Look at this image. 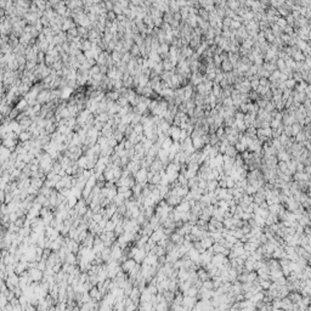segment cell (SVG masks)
<instances>
[{
    "label": "cell",
    "mask_w": 311,
    "mask_h": 311,
    "mask_svg": "<svg viewBox=\"0 0 311 311\" xmlns=\"http://www.w3.org/2000/svg\"><path fill=\"white\" fill-rule=\"evenodd\" d=\"M197 296H189V295H184V299H182V303L181 305L184 306V310H192L193 306L196 305L197 303Z\"/></svg>",
    "instance_id": "cell-1"
},
{
    "label": "cell",
    "mask_w": 311,
    "mask_h": 311,
    "mask_svg": "<svg viewBox=\"0 0 311 311\" xmlns=\"http://www.w3.org/2000/svg\"><path fill=\"white\" fill-rule=\"evenodd\" d=\"M190 209H191V207H190V203L187 202V201H185L184 198H182V201L177 204V205H175L174 207V210L175 212H177V213H185V212H190Z\"/></svg>",
    "instance_id": "cell-2"
},
{
    "label": "cell",
    "mask_w": 311,
    "mask_h": 311,
    "mask_svg": "<svg viewBox=\"0 0 311 311\" xmlns=\"http://www.w3.org/2000/svg\"><path fill=\"white\" fill-rule=\"evenodd\" d=\"M181 201H182V198L179 197V196H176V194H168V196L165 197V202H167L169 205H172V207L177 205Z\"/></svg>",
    "instance_id": "cell-3"
},
{
    "label": "cell",
    "mask_w": 311,
    "mask_h": 311,
    "mask_svg": "<svg viewBox=\"0 0 311 311\" xmlns=\"http://www.w3.org/2000/svg\"><path fill=\"white\" fill-rule=\"evenodd\" d=\"M165 234H164V232H163V227H162V225H160V227H158V229H156V230H153V232L151 233V236H150V238L153 241V242H158L160 238H163Z\"/></svg>",
    "instance_id": "cell-4"
},
{
    "label": "cell",
    "mask_w": 311,
    "mask_h": 311,
    "mask_svg": "<svg viewBox=\"0 0 311 311\" xmlns=\"http://www.w3.org/2000/svg\"><path fill=\"white\" fill-rule=\"evenodd\" d=\"M150 169H151L152 172H155V173H158L159 170L164 169V165H163V163L156 157L155 159H153V162L151 163V165H150Z\"/></svg>",
    "instance_id": "cell-5"
},
{
    "label": "cell",
    "mask_w": 311,
    "mask_h": 311,
    "mask_svg": "<svg viewBox=\"0 0 311 311\" xmlns=\"http://www.w3.org/2000/svg\"><path fill=\"white\" fill-rule=\"evenodd\" d=\"M169 239H170L173 243H175L176 246H179V244H181V243L184 242V236L180 234V233H177L176 231H173L172 234L169 236Z\"/></svg>",
    "instance_id": "cell-6"
},
{
    "label": "cell",
    "mask_w": 311,
    "mask_h": 311,
    "mask_svg": "<svg viewBox=\"0 0 311 311\" xmlns=\"http://www.w3.org/2000/svg\"><path fill=\"white\" fill-rule=\"evenodd\" d=\"M276 158H277V160H282V162H287V160H289L291 159V155L283 148V150H280V151H277V153H276Z\"/></svg>",
    "instance_id": "cell-7"
},
{
    "label": "cell",
    "mask_w": 311,
    "mask_h": 311,
    "mask_svg": "<svg viewBox=\"0 0 311 311\" xmlns=\"http://www.w3.org/2000/svg\"><path fill=\"white\" fill-rule=\"evenodd\" d=\"M192 139V146L194 147V150L197 151V150H202V147L205 145L204 143V141H203V139H202V136H198V137H191Z\"/></svg>",
    "instance_id": "cell-8"
},
{
    "label": "cell",
    "mask_w": 311,
    "mask_h": 311,
    "mask_svg": "<svg viewBox=\"0 0 311 311\" xmlns=\"http://www.w3.org/2000/svg\"><path fill=\"white\" fill-rule=\"evenodd\" d=\"M197 276H198V278H199L202 282L210 278V277H209V273H208V271H207L204 267H198V269H197Z\"/></svg>",
    "instance_id": "cell-9"
},
{
    "label": "cell",
    "mask_w": 311,
    "mask_h": 311,
    "mask_svg": "<svg viewBox=\"0 0 311 311\" xmlns=\"http://www.w3.org/2000/svg\"><path fill=\"white\" fill-rule=\"evenodd\" d=\"M180 131H181V129L179 128V126H170V137H172V140L173 141H179V137H180Z\"/></svg>",
    "instance_id": "cell-10"
},
{
    "label": "cell",
    "mask_w": 311,
    "mask_h": 311,
    "mask_svg": "<svg viewBox=\"0 0 311 311\" xmlns=\"http://www.w3.org/2000/svg\"><path fill=\"white\" fill-rule=\"evenodd\" d=\"M199 242L202 243V246H203V248L204 249H208V248H210L212 246H213V243H214V241L207 234L205 237H203V238H201L199 239Z\"/></svg>",
    "instance_id": "cell-11"
},
{
    "label": "cell",
    "mask_w": 311,
    "mask_h": 311,
    "mask_svg": "<svg viewBox=\"0 0 311 311\" xmlns=\"http://www.w3.org/2000/svg\"><path fill=\"white\" fill-rule=\"evenodd\" d=\"M135 176H136V180H137L139 182L147 181V170H146L145 168H142V169H140V170L137 172V174H136Z\"/></svg>",
    "instance_id": "cell-12"
},
{
    "label": "cell",
    "mask_w": 311,
    "mask_h": 311,
    "mask_svg": "<svg viewBox=\"0 0 311 311\" xmlns=\"http://www.w3.org/2000/svg\"><path fill=\"white\" fill-rule=\"evenodd\" d=\"M221 71L224 72V73H227V72H231L233 69V66L232 63L229 61V60H224L222 62H221Z\"/></svg>",
    "instance_id": "cell-13"
},
{
    "label": "cell",
    "mask_w": 311,
    "mask_h": 311,
    "mask_svg": "<svg viewBox=\"0 0 311 311\" xmlns=\"http://www.w3.org/2000/svg\"><path fill=\"white\" fill-rule=\"evenodd\" d=\"M287 296H288V299L291 300L292 303H298V301L301 299V294H300V292H295V291L289 292Z\"/></svg>",
    "instance_id": "cell-14"
},
{
    "label": "cell",
    "mask_w": 311,
    "mask_h": 311,
    "mask_svg": "<svg viewBox=\"0 0 311 311\" xmlns=\"http://www.w3.org/2000/svg\"><path fill=\"white\" fill-rule=\"evenodd\" d=\"M281 300H282V309L283 310H293V303L288 299V296H284Z\"/></svg>",
    "instance_id": "cell-15"
},
{
    "label": "cell",
    "mask_w": 311,
    "mask_h": 311,
    "mask_svg": "<svg viewBox=\"0 0 311 311\" xmlns=\"http://www.w3.org/2000/svg\"><path fill=\"white\" fill-rule=\"evenodd\" d=\"M163 296H164V300L169 304V306H170V304L173 303V300H174V296H175V293L172 291H165L163 293Z\"/></svg>",
    "instance_id": "cell-16"
},
{
    "label": "cell",
    "mask_w": 311,
    "mask_h": 311,
    "mask_svg": "<svg viewBox=\"0 0 311 311\" xmlns=\"http://www.w3.org/2000/svg\"><path fill=\"white\" fill-rule=\"evenodd\" d=\"M198 177H197V175L194 176V177H191V179H189L187 180V187L190 189V190H193L196 187H198Z\"/></svg>",
    "instance_id": "cell-17"
},
{
    "label": "cell",
    "mask_w": 311,
    "mask_h": 311,
    "mask_svg": "<svg viewBox=\"0 0 311 311\" xmlns=\"http://www.w3.org/2000/svg\"><path fill=\"white\" fill-rule=\"evenodd\" d=\"M237 153H238V152L236 151L234 146H233V145H229V146L226 147V150H225V153H224V155H226V156H229V157H232V158H234Z\"/></svg>",
    "instance_id": "cell-18"
},
{
    "label": "cell",
    "mask_w": 311,
    "mask_h": 311,
    "mask_svg": "<svg viewBox=\"0 0 311 311\" xmlns=\"http://www.w3.org/2000/svg\"><path fill=\"white\" fill-rule=\"evenodd\" d=\"M172 143H173V140H172V137H170V136H168V137H165V140H164V141L162 142V145H160V148L169 151V148H170Z\"/></svg>",
    "instance_id": "cell-19"
},
{
    "label": "cell",
    "mask_w": 311,
    "mask_h": 311,
    "mask_svg": "<svg viewBox=\"0 0 311 311\" xmlns=\"http://www.w3.org/2000/svg\"><path fill=\"white\" fill-rule=\"evenodd\" d=\"M218 187V180H207V191H214Z\"/></svg>",
    "instance_id": "cell-20"
},
{
    "label": "cell",
    "mask_w": 311,
    "mask_h": 311,
    "mask_svg": "<svg viewBox=\"0 0 311 311\" xmlns=\"http://www.w3.org/2000/svg\"><path fill=\"white\" fill-rule=\"evenodd\" d=\"M253 219H254V221L256 222L258 226H260V227H264V226H265V219H264L263 216H260V215H258V214H254Z\"/></svg>",
    "instance_id": "cell-21"
},
{
    "label": "cell",
    "mask_w": 311,
    "mask_h": 311,
    "mask_svg": "<svg viewBox=\"0 0 311 311\" xmlns=\"http://www.w3.org/2000/svg\"><path fill=\"white\" fill-rule=\"evenodd\" d=\"M197 293H198V289H197L196 287H193V286H191L189 289H186L182 294H184V295H189V296H196Z\"/></svg>",
    "instance_id": "cell-22"
},
{
    "label": "cell",
    "mask_w": 311,
    "mask_h": 311,
    "mask_svg": "<svg viewBox=\"0 0 311 311\" xmlns=\"http://www.w3.org/2000/svg\"><path fill=\"white\" fill-rule=\"evenodd\" d=\"M243 164H244V159L242 158V156L239 155V153H237L236 157H234V163H233V165H234V167H243Z\"/></svg>",
    "instance_id": "cell-23"
},
{
    "label": "cell",
    "mask_w": 311,
    "mask_h": 311,
    "mask_svg": "<svg viewBox=\"0 0 311 311\" xmlns=\"http://www.w3.org/2000/svg\"><path fill=\"white\" fill-rule=\"evenodd\" d=\"M295 83H296V81H295L293 78H288L287 80H284V81H283V84H284L286 89H291V90L294 88V86H295Z\"/></svg>",
    "instance_id": "cell-24"
},
{
    "label": "cell",
    "mask_w": 311,
    "mask_h": 311,
    "mask_svg": "<svg viewBox=\"0 0 311 311\" xmlns=\"http://www.w3.org/2000/svg\"><path fill=\"white\" fill-rule=\"evenodd\" d=\"M299 292L301 296H311V286H304Z\"/></svg>",
    "instance_id": "cell-25"
},
{
    "label": "cell",
    "mask_w": 311,
    "mask_h": 311,
    "mask_svg": "<svg viewBox=\"0 0 311 311\" xmlns=\"http://www.w3.org/2000/svg\"><path fill=\"white\" fill-rule=\"evenodd\" d=\"M280 207H281V203H272V204H269V212L272 214H277Z\"/></svg>",
    "instance_id": "cell-26"
},
{
    "label": "cell",
    "mask_w": 311,
    "mask_h": 311,
    "mask_svg": "<svg viewBox=\"0 0 311 311\" xmlns=\"http://www.w3.org/2000/svg\"><path fill=\"white\" fill-rule=\"evenodd\" d=\"M202 287H203V288H205V289H214V284H213L212 278L203 281V282H202Z\"/></svg>",
    "instance_id": "cell-27"
},
{
    "label": "cell",
    "mask_w": 311,
    "mask_h": 311,
    "mask_svg": "<svg viewBox=\"0 0 311 311\" xmlns=\"http://www.w3.org/2000/svg\"><path fill=\"white\" fill-rule=\"evenodd\" d=\"M160 174H159V172L158 173H155L153 176H152V179H151V184H153V185H158V184H160Z\"/></svg>",
    "instance_id": "cell-28"
},
{
    "label": "cell",
    "mask_w": 311,
    "mask_h": 311,
    "mask_svg": "<svg viewBox=\"0 0 311 311\" xmlns=\"http://www.w3.org/2000/svg\"><path fill=\"white\" fill-rule=\"evenodd\" d=\"M281 29H283L286 26H287V22H286V19H277V23H276Z\"/></svg>",
    "instance_id": "cell-29"
},
{
    "label": "cell",
    "mask_w": 311,
    "mask_h": 311,
    "mask_svg": "<svg viewBox=\"0 0 311 311\" xmlns=\"http://www.w3.org/2000/svg\"><path fill=\"white\" fill-rule=\"evenodd\" d=\"M186 137H189V134L186 133V130L181 129V131H180V137H179V142H182Z\"/></svg>",
    "instance_id": "cell-30"
},
{
    "label": "cell",
    "mask_w": 311,
    "mask_h": 311,
    "mask_svg": "<svg viewBox=\"0 0 311 311\" xmlns=\"http://www.w3.org/2000/svg\"><path fill=\"white\" fill-rule=\"evenodd\" d=\"M224 238H225V239H226V241H227V242H230V243H232V244H233V243H236V242H237V241H238V239H237V238H236V237H234V236H232V234H227V236H225V237H224Z\"/></svg>",
    "instance_id": "cell-31"
},
{
    "label": "cell",
    "mask_w": 311,
    "mask_h": 311,
    "mask_svg": "<svg viewBox=\"0 0 311 311\" xmlns=\"http://www.w3.org/2000/svg\"><path fill=\"white\" fill-rule=\"evenodd\" d=\"M140 295H141V292L139 291V289H134V291H133V294H131V298H133L135 301H137L139 298H140Z\"/></svg>",
    "instance_id": "cell-32"
},
{
    "label": "cell",
    "mask_w": 311,
    "mask_h": 311,
    "mask_svg": "<svg viewBox=\"0 0 311 311\" xmlns=\"http://www.w3.org/2000/svg\"><path fill=\"white\" fill-rule=\"evenodd\" d=\"M134 266H135V261H134V260H129V261L124 265V267L128 269V270H129V269H133Z\"/></svg>",
    "instance_id": "cell-33"
},
{
    "label": "cell",
    "mask_w": 311,
    "mask_h": 311,
    "mask_svg": "<svg viewBox=\"0 0 311 311\" xmlns=\"http://www.w3.org/2000/svg\"><path fill=\"white\" fill-rule=\"evenodd\" d=\"M286 22H287V23H289V24H293V23H294V16H288Z\"/></svg>",
    "instance_id": "cell-34"
}]
</instances>
